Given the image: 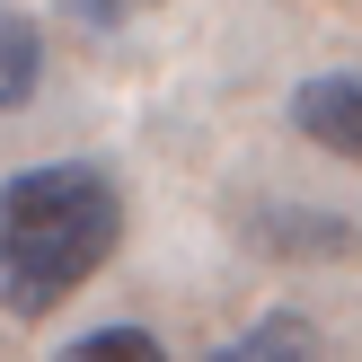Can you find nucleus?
<instances>
[{
  "instance_id": "f257e3e1",
  "label": "nucleus",
  "mask_w": 362,
  "mask_h": 362,
  "mask_svg": "<svg viewBox=\"0 0 362 362\" xmlns=\"http://www.w3.org/2000/svg\"><path fill=\"white\" fill-rule=\"evenodd\" d=\"M124 239V204L98 168H27L0 186V300L53 310L71 300Z\"/></svg>"
},
{
  "instance_id": "39448f33",
  "label": "nucleus",
  "mask_w": 362,
  "mask_h": 362,
  "mask_svg": "<svg viewBox=\"0 0 362 362\" xmlns=\"http://www.w3.org/2000/svg\"><path fill=\"white\" fill-rule=\"evenodd\" d=\"M62 362H168V354H159V336H141V327H98V336H80Z\"/></svg>"
},
{
  "instance_id": "20e7f679",
  "label": "nucleus",
  "mask_w": 362,
  "mask_h": 362,
  "mask_svg": "<svg viewBox=\"0 0 362 362\" xmlns=\"http://www.w3.org/2000/svg\"><path fill=\"white\" fill-rule=\"evenodd\" d=\"M35 71H45V35H35L27 18H0V106H27Z\"/></svg>"
},
{
  "instance_id": "f03ea898",
  "label": "nucleus",
  "mask_w": 362,
  "mask_h": 362,
  "mask_svg": "<svg viewBox=\"0 0 362 362\" xmlns=\"http://www.w3.org/2000/svg\"><path fill=\"white\" fill-rule=\"evenodd\" d=\"M292 124L318 141V151H336V159H362V71H318V80H300V98H292Z\"/></svg>"
},
{
  "instance_id": "423d86ee",
  "label": "nucleus",
  "mask_w": 362,
  "mask_h": 362,
  "mask_svg": "<svg viewBox=\"0 0 362 362\" xmlns=\"http://www.w3.org/2000/svg\"><path fill=\"white\" fill-rule=\"evenodd\" d=\"M71 9H80L88 27H115V18H133V9H159V0H71Z\"/></svg>"
},
{
  "instance_id": "7ed1b4c3",
  "label": "nucleus",
  "mask_w": 362,
  "mask_h": 362,
  "mask_svg": "<svg viewBox=\"0 0 362 362\" xmlns=\"http://www.w3.org/2000/svg\"><path fill=\"white\" fill-rule=\"evenodd\" d=\"M212 362H318V327L292 318V310H283V318H257L239 345H221Z\"/></svg>"
}]
</instances>
